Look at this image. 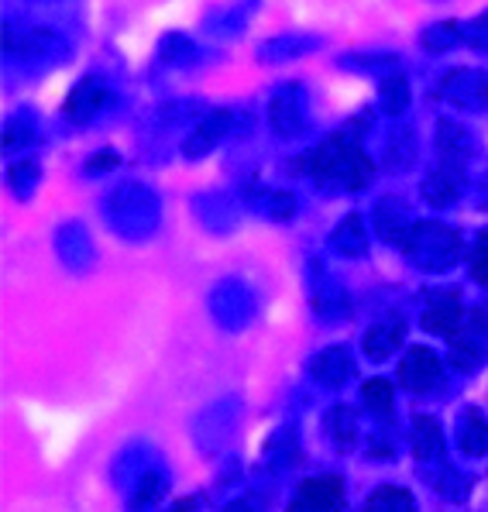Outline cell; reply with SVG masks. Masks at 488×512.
<instances>
[{
	"label": "cell",
	"instance_id": "9",
	"mask_svg": "<svg viewBox=\"0 0 488 512\" xmlns=\"http://www.w3.org/2000/svg\"><path fill=\"white\" fill-rule=\"evenodd\" d=\"M231 124H234V114L231 110H214V114H207L200 124H196V131L190 138H186L183 152L186 159H200V155L214 152V148L231 135Z\"/></svg>",
	"mask_w": 488,
	"mask_h": 512
},
{
	"label": "cell",
	"instance_id": "24",
	"mask_svg": "<svg viewBox=\"0 0 488 512\" xmlns=\"http://www.w3.org/2000/svg\"><path fill=\"white\" fill-rule=\"evenodd\" d=\"M327 433L334 437V444L341 451H351L354 447V433H358V423H354V413L348 406H337L327 413Z\"/></svg>",
	"mask_w": 488,
	"mask_h": 512
},
{
	"label": "cell",
	"instance_id": "11",
	"mask_svg": "<svg viewBox=\"0 0 488 512\" xmlns=\"http://www.w3.org/2000/svg\"><path fill=\"white\" fill-rule=\"evenodd\" d=\"M461 186H464L461 165L444 162V165H437L427 179H423V200L434 203V207H451V203L461 196Z\"/></svg>",
	"mask_w": 488,
	"mask_h": 512
},
{
	"label": "cell",
	"instance_id": "25",
	"mask_svg": "<svg viewBox=\"0 0 488 512\" xmlns=\"http://www.w3.org/2000/svg\"><path fill=\"white\" fill-rule=\"evenodd\" d=\"M365 512H416V509H413V495H409L406 488L385 485L372 495V499H368Z\"/></svg>",
	"mask_w": 488,
	"mask_h": 512
},
{
	"label": "cell",
	"instance_id": "34",
	"mask_svg": "<svg viewBox=\"0 0 488 512\" xmlns=\"http://www.w3.org/2000/svg\"><path fill=\"white\" fill-rule=\"evenodd\" d=\"M478 25H482V28H485V31H488V11H485V14H482V18H478Z\"/></svg>",
	"mask_w": 488,
	"mask_h": 512
},
{
	"label": "cell",
	"instance_id": "30",
	"mask_svg": "<svg viewBox=\"0 0 488 512\" xmlns=\"http://www.w3.org/2000/svg\"><path fill=\"white\" fill-rule=\"evenodd\" d=\"M471 275H475V282L488 286V231L478 238L475 251H471Z\"/></svg>",
	"mask_w": 488,
	"mask_h": 512
},
{
	"label": "cell",
	"instance_id": "31",
	"mask_svg": "<svg viewBox=\"0 0 488 512\" xmlns=\"http://www.w3.org/2000/svg\"><path fill=\"white\" fill-rule=\"evenodd\" d=\"M31 131H35V124H31L28 117H14V121L7 124V131H4V148L25 145V141L31 138Z\"/></svg>",
	"mask_w": 488,
	"mask_h": 512
},
{
	"label": "cell",
	"instance_id": "12",
	"mask_svg": "<svg viewBox=\"0 0 488 512\" xmlns=\"http://www.w3.org/2000/svg\"><path fill=\"white\" fill-rule=\"evenodd\" d=\"M375 227L385 241H396V244H406L409 231L416 227V220L406 214V207L399 200H382L375 207Z\"/></svg>",
	"mask_w": 488,
	"mask_h": 512
},
{
	"label": "cell",
	"instance_id": "1",
	"mask_svg": "<svg viewBox=\"0 0 488 512\" xmlns=\"http://www.w3.org/2000/svg\"><path fill=\"white\" fill-rule=\"evenodd\" d=\"M403 248L409 255V262L420 265V269H434V272L451 269V265L461 258V238L451 231V227L434 224V220L416 224L413 231H409Z\"/></svg>",
	"mask_w": 488,
	"mask_h": 512
},
{
	"label": "cell",
	"instance_id": "28",
	"mask_svg": "<svg viewBox=\"0 0 488 512\" xmlns=\"http://www.w3.org/2000/svg\"><path fill=\"white\" fill-rule=\"evenodd\" d=\"M396 55L392 52H365L358 59H344V66H354V69H368V73H382V76H392L396 69Z\"/></svg>",
	"mask_w": 488,
	"mask_h": 512
},
{
	"label": "cell",
	"instance_id": "29",
	"mask_svg": "<svg viewBox=\"0 0 488 512\" xmlns=\"http://www.w3.org/2000/svg\"><path fill=\"white\" fill-rule=\"evenodd\" d=\"M361 396H365V406L375 409V413H389L392 409V385L385 382V378H372V382H365Z\"/></svg>",
	"mask_w": 488,
	"mask_h": 512
},
{
	"label": "cell",
	"instance_id": "3",
	"mask_svg": "<svg viewBox=\"0 0 488 512\" xmlns=\"http://www.w3.org/2000/svg\"><path fill=\"white\" fill-rule=\"evenodd\" d=\"M440 97L461 110H488V73L458 66L440 80Z\"/></svg>",
	"mask_w": 488,
	"mask_h": 512
},
{
	"label": "cell",
	"instance_id": "2",
	"mask_svg": "<svg viewBox=\"0 0 488 512\" xmlns=\"http://www.w3.org/2000/svg\"><path fill=\"white\" fill-rule=\"evenodd\" d=\"M4 55L21 62H38V59H69V42L59 31L45 25H4Z\"/></svg>",
	"mask_w": 488,
	"mask_h": 512
},
{
	"label": "cell",
	"instance_id": "7",
	"mask_svg": "<svg viewBox=\"0 0 488 512\" xmlns=\"http://www.w3.org/2000/svg\"><path fill=\"white\" fill-rule=\"evenodd\" d=\"M107 100H110V86L104 76H83V80L69 90L66 104H62V114L73 124H90L93 117L107 107Z\"/></svg>",
	"mask_w": 488,
	"mask_h": 512
},
{
	"label": "cell",
	"instance_id": "26",
	"mask_svg": "<svg viewBox=\"0 0 488 512\" xmlns=\"http://www.w3.org/2000/svg\"><path fill=\"white\" fill-rule=\"evenodd\" d=\"M38 176H42V169H38V162H14L11 172H7V183H11V189L18 196H31V189L38 186Z\"/></svg>",
	"mask_w": 488,
	"mask_h": 512
},
{
	"label": "cell",
	"instance_id": "20",
	"mask_svg": "<svg viewBox=\"0 0 488 512\" xmlns=\"http://www.w3.org/2000/svg\"><path fill=\"white\" fill-rule=\"evenodd\" d=\"M196 55H200V49H196V42L186 38L183 31H169L159 42V59L165 66H190V62H196Z\"/></svg>",
	"mask_w": 488,
	"mask_h": 512
},
{
	"label": "cell",
	"instance_id": "16",
	"mask_svg": "<svg viewBox=\"0 0 488 512\" xmlns=\"http://www.w3.org/2000/svg\"><path fill=\"white\" fill-rule=\"evenodd\" d=\"M437 145H440V155H444V162L461 165V162L471 155L475 141H471L468 131L458 128L454 121H440V124H437Z\"/></svg>",
	"mask_w": 488,
	"mask_h": 512
},
{
	"label": "cell",
	"instance_id": "32",
	"mask_svg": "<svg viewBox=\"0 0 488 512\" xmlns=\"http://www.w3.org/2000/svg\"><path fill=\"white\" fill-rule=\"evenodd\" d=\"M117 162H121V159H117V152H100V155H93V159L86 162V172H107V169H114Z\"/></svg>",
	"mask_w": 488,
	"mask_h": 512
},
{
	"label": "cell",
	"instance_id": "23",
	"mask_svg": "<svg viewBox=\"0 0 488 512\" xmlns=\"http://www.w3.org/2000/svg\"><path fill=\"white\" fill-rule=\"evenodd\" d=\"M461 447L468 454H485L488 451V423L478 409H468L461 423Z\"/></svg>",
	"mask_w": 488,
	"mask_h": 512
},
{
	"label": "cell",
	"instance_id": "19",
	"mask_svg": "<svg viewBox=\"0 0 488 512\" xmlns=\"http://www.w3.org/2000/svg\"><path fill=\"white\" fill-rule=\"evenodd\" d=\"M420 42H423V49H430V52L454 49V45L464 42V21H434V25L423 28Z\"/></svg>",
	"mask_w": 488,
	"mask_h": 512
},
{
	"label": "cell",
	"instance_id": "4",
	"mask_svg": "<svg viewBox=\"0 0 488 512\" xmlns=\"http://www.w3.org/2000/svg\"><path fill=\"white\" fill-rule=\"evenodd\" d=\"M269 121L279 138H296L306 124V90L299 83H282L272 93Z\"/></svg>",
	"mask_w": 488,
	"mask_h": 512
},
{
	"label": "cell",
	"instance_id": "10",
	"mask_svg": "<svg viewBox=\"0 0 488 512\" xmlns=\"http://www.w3.org/2000/svg\"><path fill=\"white\" fill-rule=\"evenodd\" d=\"M324 45L320 35H306V31H286V35H275V38H265L258 45V59L262 62H289V59H299L306 52H317Z\"/></svg>",
	"mask_w": 488,
	"mask_h": 512
},
{
	"label": "cell",
	"instance_id": "14",
	"mask_svg": "<svg viewBox=\"0 0 488 512\" xmlns=\"http://www.w3.org/2000/svg\"><path fill=\"white\" fill-rule=\"evenodd\" d=\"M310 375L324 385H344L351 375V354L344 348H327L310 361Z\"/></svg>",
	"mask_w": 488,
	"mask_h": 512
},
{
	"label": "cell",
	"instance_id": "15",
	"mask_svg": "<svg viewBox=\"0 0 488 512\" xmlns=\"http://www.w3.org/2000/svg\"><path fill=\"white\" fill-rule=\"evenodd\" d=\"M406 337V327L399 320H385V324H375L372 330L365 334V354L375 361H385L392 351H399Z\"/></svg>",
	"mask_w": 488,
	"mask_h": 512
},
{
	"label": "cell",
	"instance_id": "5",
	"mask_svg": "<svg viewBox=\"0 0 488 512\" xmlns=\"http://www.w3.org/2000/svg\"><path fill=\"white\" fill-rule=\"evenodd\" d=\"M488 354V317L482 310L471 313L468 327H461L451 341V365H458L461 372H475Z\"/></svg>",
	"mask_w": 488,
	"mask_h": 512
},
{
	"label": "cell",
	"instance_id": "8",
	"mask_svg": "<svg viewBox=\"0 0 488 512\" xmlns=\"http://www.w3.org/2000/svg\"><path fill=\"white\" fill-rule=\"evenodd\" d=\"M440 372H444V365H440V358L434 351L413 348L403 358V365H399V382H403L409 392H430L440 382Z\"/></svg>",
	"mask_w": 488,
	"mask_h": 512
},
{
	"label": "cell",
	"instance_id": "22",
	"mask_svg": "<svg viewBox=\"0 0 488 512\" xmlns=\"http://www.w3.org/2000/svg\"><path fill=\"white\" fill-rule=\"evenodd\" d=\"M244 25H248V4L227 7V11H210L207 21H203V28H207L210 35H224V38H238Z\"/></svg>",
	"mask_w": 488,
	"mask_h": 512
},
{
	"label": "cell",
	"instance_id": "33",
	"mask_svg": "<svg viewBox=\"0 0 488 512\" xmlns=\"http://www.w3.org/2000/svg\"><path fill=\"white\" fill-rule=\"evenodd\" d=\"M224 512H255V509H251L248 502H231V506H227Z\"/></svg>",
	"mask_w": 488,
	"mask_h": 512
},
{
	"label": "cell",
	"instance_id": "27",
	"mask_svg": "<svg viewBox=\"0 0 488 512\" xmlns=\"http://www.w3.org/2000/svg\"><path fill=\"white\" fill-rule=\"evenodd\" d=\"M416 155V141L409 131H396V138H392V145L385 148V162L392 165V169H406L409 162H413Z\"/></svg>",
	"mask_w": 488,
	"mask_h": 512
},
{
	"label": "cell",
	"instance_id": "13",
	"mask_svg": "<svg viewBox=\"0 0 488 512\" xmlns=\"http://www.w3.org/2000/svg\"><path fill=\"white\" fill-rule=\"evenodd\" d=\"M461 324H464V310H461L458 296H437L434 303L427 306V313H423V327L444 337L458 334Z\"/></svg>",
	"mask_w": 488,
	"mask_h": 512
},
{
	"label": "cell",
	"instance_id": "17",
	"mask_svg": "<svg viewBox=\"0 0 488 512\" xmlns=\"http://www.w3.org/2000/svg\"><path fill=\"white\" fill-rule=\"evenodd\" d=\"M444 451V433H440L437 420L430 416H416L413 423V458L416 461H434Z\"/></svg>",
	"mask_w": 488,
	"mask_h": 512
},
{
	"label": "cell",
	"instance_id": "18",
	"mask_svg": "<svg viewBox=\"0 0 488 512\" xmlns=\"http://www.w3.org/2000/svg\"><path fill=\"white\" fill-rule=\"evenodd\" d=\"M330 244H334V251H341V255H348V258H358V255H365V224H361V217L358 214H348L341 220V227H337L334 234H330Z\"/></svg>",
	"mask_w": 488,
	"mask_h": 512
},
{
	"label": "cell",
	"instance_id": "21",
	"mask_svg": "<svg viewBox=\"0 0 488 512\" xmlns=\"http://www.w3.org/2000/svg\"><path fill=\"white\" fill-rule=\"evenodd\" d=\"M379 104L389 117H399L409 107V80L403 73L382 76L379 83Z\"/></svg>",
	"mask_w": 488,
	"mask_h": 512
},
{
	"label": "cell",
	"instance_id": "6",
	"mask_svg": "<svg viewBox=\"0 0 488 512\" xmlns=\"http://www.w3.org/2000/svg\"><path fill=\"white\" fill-rule=\"evenodd\" d=\"M344 509V482L337 475L306 478L296 488V499L289 512H341Z\"/></svg>",
	"mask_w": 488,
	"mask_h": 512
}]
</instances>
